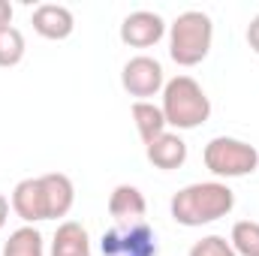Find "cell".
Instances as JSON below:
<instances>
[{"label": "cell", "instance_id": "obj_1", "mask_svg": "<svg viewBox=\"0 0 259 256\" xmlns=\"http://www.w3.org/2000/svg\"><path fill=\"white\" fill-rule=\"evenodd\" d=\"M235 208V193L229 190L223 181H199V184H187L184 190H178L169 202L172 220L181 226H205L214 223L220 217H226Z\"/></svg>", "mask_w": 259, "mask_h": 256}, {"label": "cell", "instance_id": "obj_2", "mask_svg": "<svg viewBox=\"0 0 259 256\" xmlns=\"http://www.w3.org/2000/svg\"><path fill=\"white\" fill-rule=\"evenodd\" d=\"M163 118L175 130H196L211 118V100L190 75H175L163 88Z\"/></svg>", "mask_w": 259, "mask_h": 256}, {"label": "cell", "instance_id": "obj_3", "mask_svg": "<svg viewBox=\"0 0 259 256\" xmlns=\"http://www.w3.org/2000/svg\"><path fill=\"white\" fill-rule=\"evenodd\" d=\"M211 39H214L211 18L199 9H187L169 27V58L178 66L202 64L211 52Z\"/></svg>", "mask_w": 259, "mask_h": 256}, {"label": "cell", "instance_id": "obj_4", "mask_svg": "<svg viewBox=\"0 0 259 256\" xmlns=\"http://www.w3.org/2000/svg\"><path fill=\"white\" fill-rule=\"evenodd\" d=\"M205 169L217 178H244L259 169V151L250 142L232 139V136H217L205 145Z\"/></svg>", "mask_w": 259, "mask_h": 256}, {"label": "cell", "instance_id": "obj_5", "mask_svg": "<svg viewBox=\"0 0 259 256\" xmlns=\"http://www.w3.org/2000/svg\"><path fill=\"white\" fill-rule=\"evenodd\" d=\"M100 247H103V256H160L157 235L145 220L112 226L103 235Z\"/></svg>", "mask_w": 259, "mask_h": 256}, {"label": "cell", "instance_id": "obj_6", "mask_svg": "<svg viewBox=\"0 0 259 256\" xmlns=\"http://www.w3.org/2000/svg\"><path fill=\"white\" fill-rule=\"evenodd\" d=\"M121 84H124V91H127L130 97H139V100L157 97L166 88L163 66H160V61H154L148 55H136L121 69Z\"/></svg>", "mask_w": 259, "mask_h": 256}, {"label": "cell", "instance_id": "obj_7", "mask_svg": "<svg viewBox=\"0 0 259 256\" xmlns=\"http://www.w3.org/2000/svg\"><path fill=\"white\" fill-rule=\"evenodd\" d=\"M166 36V21L151 9H136L121 21V42L130 49H151Z\"/></svg>", "mask_w": 259, "mask_h": 256}, {"label": "cell", "instance_id": "obj_8", "mask_svg": "<svg viewBox=\"0 0 259 256\" xmlns=\"http://www.w3.org/2000/svg\"><path fill=\"white\" fill-rule=\"evenodd\" d=\"M12 211L30 226V223H39V220H49L46 214V193H42V181L39 178H24L15 184L12 199H9Z\"/></svg>", "mask_w": 259, "mask_h": 256}, {"label": "cell", "instance_id": "obj_9", "mask_svg": "<svg viewBox=\"0 0 259 256\" xmlns=\"http://www.w3.org/2000/svg\"><path fill=\"white\" fill-rule=\"evenodd\" d=\"M30 24L42 39H66L75 27V18L61 3H39L30 15Z\"/></svg>", "mask_w": 259, "mask_h": 256}, {"label": "cell", "instance_id": "obj_10", "mask_svg": "<svg viewBox=\"0 0 259 256\" xmlns=\"http://www.w3.org/2000/svg\"><path fill=\"white\" fill-rule=\"evenodd\" d=\"M39 181H42V193H46V214H49V220L66 217L72 211V202H75L72 181L66 175H61V172L39 175Z\"/></svg>", "mask_w": 259, "mask_h": 256}, {"label": "cell", "instance_id": "obj_11", "mask_svg": "<svg viewBox=\"0 0 259 256\" xmlns=\"http://www.w3.org/2000/svg\"><path fill=\"white\" fill-rule=\"evenodd\" d=\"M145 154H148V160L157 169L172 172V169L184 166V160H187V142L178 133H163L160 139H154L151 145H145Z\"/></svg>", "mask_w": 259, "mask_h": 256}, {"label": "cell", "instance_id": "obj_12", "mask_svg": "<svg viewBox=\"0 0 259 256\" xmlns=\"http://www.w3.org/2000/svg\"><path fill=\"white\" fill-rule=\"evenodd\" d=\"M145 196L139 187L133 184H118L112 196H109V214L118 220V223H139L145 217Z\"/></svg>", "mask_w": 259, "mask_h": 256}, {"label": "cell", "instance_id": "obj_13", "mask_svg": "<svg viewBox=\"0 0 259 256\" xmlns=\"http://www.w3.org/2000/svg\"><path fill=\"white\" fill-rule=\"evenodd\" d=\"M52 256H91V238L88 229L75 220H64L55 232Z\"/></svg>", "mask_w": 259, "mask_h": 256}, {"label": "cell", "instance_id": "obj_14", "mask_svg": "<svg viewBox=\"0 0 259 256\" xmlns=\"http://www.w3.org/2000/svg\"><path fill=\"white\" fill-rule=\"evenodd\" d=\"M133 121H136V130H139V136H142L145 145H151L154 139H160L166 133V127H169L166 118H163V109L154 106V103H148V100H136L133 103Z\"/></svg>", "mask_w": 259, "mask_h": 256}, {"label": "cell", "instance_id": "obj_15", "mask_svg": "<svg viewBox=\"0 0 259 256\" xmlns=\"http://www.w3.org/2000/svg\"><path fill=\"white\" fill-rule=\"evenodd\" d=\"M3 256H46L42 250V235L33 226H21L9 235V241L3 244Z\"/></svg>", "mask_w": 259, "mask_h": 256}, {"label": "cell", "instance_id": "obj_16", "mask_svg": "<svg viewBox=\"0 0 259 256\" xmlns=\"http://www.w3.org/2000/svg\"><path fill=\"white\" fill-rule=\"evenodd\" d=\"M229 244L238 256H259V223L256 220H238L232 226Z\"/></svg>", "mask_w": 259, "mask_h": 256}, {"label": "cell", "instance_id": "obj_17", "mask_svg": "<svg viewBox=\"0 0 259 256\" xmlns=\"http://www.w3.org/2000/svg\"><path fill=\"white\" fill-rule=\"evenodd\" d=\"M24 61V36L18 27H3L0 30V66L9 69V66H18Z\"/></svg>", "mask_w": 259, "mask_h": 256}, {"label": "cell", "instance_id": "obj_18", "mask_svg": "<svg viewBox=\"0 0 259 256\" xmlns=\"http://www.w3.org/2000/svg\"><path fill=\"white\" fill-rule=\"evenodd\" d=\"M190 256H238L232 250V244L223 235H205L202 241H196L190 247Z\"/></svg>", "mask_w": 259, "mask_h": 256}, {"label": "cell", "instance_id": "obj_19", "mask_svg": "<svg viewBox=\"0 0 259 256\" xmlns=\"http://www.w3.org/2000/svg\"><path fill=\"white\" fill-rule=\"evenodd\" d=\"M247 42H250V49L259 55V15L247 24Z\"/></svg>", "mask_w": 259, "mask_h": 256}, {"label": "cell", "instance_id": "obj_20", "mask_svg": "<svg viewBox=\"0 0 259 256\" xmlns=\"http://www.w3.org/2000/svg\"><path fill=\"white\" fill-rule=\"evenodd\" d=\"M9 24H12V6L6 0H0V30L9 27Z\"/></svg>", "mask_w": 259, "mask_h": 256}, {"label": "cell", "instance_id": "obj_21", "mask_svg": "<svg viewBox=\"0 0 259 256\" xmlns=\"http://www.w3.org/2000/svg\"><path fill=\"white\" fill-rule=\"evenodd\" d=\"M9 208H12V205H9V199L0 193V229H3V226H6V220H9Z\"/></svg>", "mask_w": 259, "mask_h": 256}]
</instances>
